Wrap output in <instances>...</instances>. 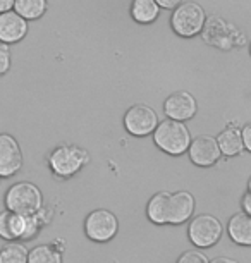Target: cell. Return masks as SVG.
Here are the masks:
<instances>
[{"instance_id": "6da1fadb", "label": "cell", "mask_w": 251, "mask_h": 263, "mask_svg": "<svg viewBox=\"0 0 251 263\" xmlns=\"http://www.w3.org/2000/svg\"><path fill=\"white\" fill-rule=\"evenodd\" d=\"M153 140L157 146L169 155H183L186 150H189L191 145V135L184 122L172 121V119L162 121L157 126Z\"/></svg>"}, {"instance_id": "7a4b0ae2", "label": "cell", "mask_w": 251, "mask_h": 263, "mask_svg": "<svg viewBox=\"0 0 251 263\" xmlns=\"http://www.w3.org/2000/svg\"><path fill=\"white\" fill-rule=\"evenodd\" d=\"M42 193L31 182H17L6 195V206L17 215H36L42 210Z\"/></svg>"}, {"instance_id": "3957f363", "label": "cell", "mask_w": 251, "mask_h": 263, "mask_svg": "<svg viewBox=\"0 0 251 263\" xmlns=\"http://www.w3.org/2000/svg\"><path fill=\"white\" fill-rule=\"evenodd\" d=\"M42 218L36 215H17L14 212L0 213V237L6 241L31 239L38 232Z\"/></svg>"}, {"instance_id": "277c9868", "label": "cell", "mask_w": 251, "mask_h": 263, "mask_svg": "<svg viewBox=\"0 0 251 263\" xmlns=\"http://www.w3.org/2000/svg\"><path fill=\"white\" fill-rule=\"evenodd\" d=\"M205 21V11L201 6L196 2H184L172 14L170 24L176 34L183 38H191L203 29Z\"/></svg>"}, {"instance_id": "5b68a950", "label": "cell", "mask_w": 251, "mask_h": 263, "mask_svg": "<svg viewBox=\"0 0 251 263\" xmlns=\"http://www.w3.org/2000/svg\"><path fill=\"white\" fill-rule=\"evenodd\" d=\"M88 162L86 152H83L80 146L62 145L52 152L48 163L53 174L61 177H71L80 171V168Z\"/></svg>"}, {"instance_id": "8992f818", "label": "cell", "mask_w": 251, "mask_h": 263, "mask_svg": "<svg viewBox=\"0 0 251 263\" xmlns=\"http://www.w3.org/2000/svg\"><path fill=\"white\" fill-rule=\"evenodd\" d=\"M222 224L217 217L203 213V215H198L191 220L188 236L195 246L210 248L219 242V239L222 237Z\"/></svg>"}, {"instance_id": "52a82bcc", "label": "cell", "mask_w": 251, "mask_h": 263, "mask_svg": "<svg viewBox=\"0 0 251 263\" xmlns=\"http://www.w3.org/2000/svg\"><path fill=\"white\" fill-rule=\"evenodd\" d=\"M126 131L132 136H148L159 126V116L151 107L136 103L124 116Z\"/></svg>"}, {"instance_id": "ba28073f", "label": "cell", "mask_w": 251, "mask_h": 263, "mask_svg": "<svg viewBox=\"0 0 251 263\" xmlns=\"http://www.w3.org/2000/svg\"><path fill=\"white\" fill-rule=\"evenodd\" d=\"M117 218L109 210H95L86 217L85 232L91 241L107 242L117 234Z\"/></svg>"}, {"instance_id": "9c48e42d", "label": "cell", "mask_w": 251, "mask_h": 263, "mask_svg": "<svg viewBox=\"0 0 251 263\" xmlns=\"http://www.w3.org/2000/svg\"><path fill=\"white\" fill-rule=\"evenodd\" d=\"M203 40L208 45L230 50L236 45V31L219 16H211L203 24Z\"/></svg>"}, {"instance_id": "30bf717a", "label": "cell", "mask_w": 251, "mask_h": 263, "mask_svg": "<svg viewBox=\"0 0 251 263\" xmlns=\"http://www.w3.org/2000/svg\"><path fill=\"white\" fill-rule=\"evenodd\" d=\"M23 167V153L11 135H0V176L12 177Z\"/></svg>"}, {"instance_id": "8fae6325", "label": "cell", "mask_w": 251, "mask_h": 263, "mask_svg": "<svg viewBox=\"0 0 251 263\" xmlns=\"http://www.w3.org/2000/svg\"><path fill=\"white\" fill-rule=\"evenodd\" d=\"M196 100L195 97L188 91H176L170 97H167L164 103L165 116L172 121H189L196 114Z\"/></svg>"}, {"instance_id": "7c38bea8", "label": "cell", "mask_w": 251, "mask_h": 263, "mask_svg": "<svg viewBox=\"0 0 251 263\" xmlns=\"http://www.w3.org/2000/svg\"><path fill=\"white\" fill-rule=\"evenodd\" d=\"M189 158L195 165L210 167L220 158V148L215 138L211 136H198L189 145Z\"/></svg>"}, {"instance_id": "4fadbf2b", "label": "cell", "mask_w": 251, "mask_h": 263, "mask_svg": "<svg viewBox=\"0 0 251 263\" xmlns=\"http://www.w3.org/2000/svg\"><path fill=\"white\" fill-rule=\"evenodd\" d=\"M28 31L26 19L19 16L17 12L7 11L0 14V42L14 43L19 42Z\"/></svg>"}, {"instance_id": "5bb4252c", "label": "cell", "mask_w": 251, "mask_h": 263, "mask_svg": "<svg viewBox=\"0 0 251 263\" xmlns=\"http://www.w3.org/2000/svg\"><path fill=\"white\" fill-rule=\"evenodd\" d=\"M195 212V198L188 191L172 193L169 200V224L179 226L186 222Z\"/></svg>"}, {"instance_id": "9a60e30c", "label": "cell", "mask_w": 251, "mask_h": 263, "mask_svg": "<svg viewBox=\"0 0 251 263\" xmlns=\"http://www.w3.org/2000/svg\"><path fill=\"white\" fill-rule=\"evenodd\" d=\"M227 232L236 245L251 246V215L244 212H238L230 217Z\"/></svg>"}, {"instance_id": "2e32d148", "label": "cell", "mask_w": 251, "mask_h": 263, "mask_svg": "<svg viewBox=\"0 0 251 263\" xmlns=\"http://www.w3.org/2000/svg\"><path fill=\"white\" fill-rule=\"evenodd\" d=\"M220 153H224L225 157H236L243 152L244 143H243V135L238 127L229 126L227 129H224L217 138Z\"/></svg>"}, {"instance_id": "e0dca14e", "label": "cell", "mask_w": 251, "mask_h": 263, "mask_svg": "<svg viewBox=\"0 0 251 263\" xmlns=\"http://www.w3.org/2000/svg\"><path fill=\"white\" fill-rule=\"evenodd\" d=\"M169 200H170V193H157V195L148 201L146 206V213L148 218L157 226H164L169 224Z\"/></svg>"}, {"instance_id": "ac0fdd59", "label": "cell", "mask_w": 251, "mask_h": 263, "mask_svg": "<svg viewBox=\"0 0 251 263\" xmlns=\"http://www.w3.org/2000/svg\"><path fill=\"white\" fill-rule=\"evenodd\" d=\"M160 7L155 0H132L131 16L136 23L150 24L159 17Z\"/></svg>"}, {"instance_id": "d6986e66", "label": "cell", "mask_w": 251, "mask_h": 263, "mask_svg": "<svg viewBox=\"0 0 251 263\" xmlns=\"http://www.w3.org/2000/svg\"><path fill=\"white\" fill-rule=\"evenodd\" d=\"M16 12L24 19H38L47 9V0H16Z\"/></svg>"}, {"instance_id": "ffe728a7", "label": "cell", "mask_w": 251, "mask_h": 263, "mask_svg": "<svg viewBox=\"0 0 251 263\" xmlns=\"http://www.w3.org/2000/svg\"><path fill=\"white\" fill-rule=\"evenodd\" d=\"M28 263H62L61 253L47 245L34 246L28 253Z\"/></svg>"}, {"instance_id": "44dd1931", "label": "cell", "mask_w": 251, "mask_h": 263, "mask_svg": "<svg viewBox=\"0 0 251 263\" xmlns=\"http://www.w3.org/2000/svg\"><path fill=\"white\" fill-rule=\"evenodd\" d=\"M0 263H28V250L23 245H7L0 250Z\"/></svg>"}, {"instance_id": "7402d4cb", "label": "cell", "mask_w": 251, "mask_h": 263, "mask_svg": "<svg viewBox=\"0 0 251 263\" xmlns=\"http://www.w3.org/2000/svg\"><path fill=\"white\" fill-rule=\"evenodd\" d=\"M177 263H210V261H208V258H206L201 251L191 250V251L183 253L179 260H177Z\"/></svg>"}, {"instance_id": "603a6c76", "label": "cell", "mask_w": 251, "mask_h": 263, "mask_svg": "<svg viewBox=\"0 0 251 263\" xmlns=\"http://www.w3.org/2000/svg\"><path fill=\"white\" fill-rule=\"evenodd\" d=\"M9 66H11V55H9L7 48L0 47V74L7 72Z\"/></svg>"}, {"instance_id": "cb8c5ba5", "label": "cell", "mask_w": 251, "mask_h": 263, "mask_svg": "<svg viewBox=\"0 0 251 263\" xmlns=\"http://www.w3.org/2000/svg\"><path fill=\"white\" fill-rule=\"evenodd\" d=\"M241 135H243L244 148H246V150H249V152H251V122H248V124H246V126L243 127Z\"/></svg>"}, {"instance_id": "d4e9b609", "label": "cell", "mask_w": 251, "mask_h": 263, "mask_svg": "<svg viewBox=\"0 0 251 263\" xmlns=\"http://www.w3.org/2000/svg\"><path fill=\"white\" fill-rule=\"evenodd\" d=\"M159 4V7H164V9H174L181 4V0H155Z\"/></svg>"}, {"instance_id": "484cf974", "label": "cell", "mask_w": 251, "mask_h": 263, "mask_svg": "<svg viewBox=\"0 0 251 263\" xmlns=\"http://www.w3.org/2000/svg\"><path fill=\"white\" fill-rule=\"evenodd\" d=\"M243 212L251 215V193L249 191L243 196Z\"/></svg>"}, {"instance_id": "4316f807", "label": "cell", "mask_w": 251, "mask_h": 263, "mask_svg": "<svg viewBox=\"0 0 251 263\" xmlns=\"http://www.w3.org/2000/svg\"><path fill=\"white\" fill-rule=\"evenodd\" d=\"M14 2H16V0H0V14L11 11L14 7Z\"/></svg>"}, {"instance_id": "83f0119b", "label": "cell", "mask_w": 251, "mask_h": 263, "mask_svg": "<svg viewBox=\"0 0 251 263\" xmlns=\"http://www.w3.org/2000/svg\"><path fill=\"white\" fill-rule=\"evenodd\" d=\"M210 263H238L233 258H225V256H219V258H214Z\"/></svg>"}, {"instance_id": "f1b7e54d", "label": "cell", "mask_w": 251, "mask_h": 263, "mask_svg": "<svg viewBox=\"0 0 251 263\" xmlns=\"http://www.w3.org/2000/svg\"><path fill=\"white\" fill-rule=\"evenodd\" d=\"M248 190H249V193H251V179H249V184H248Z\"/></svg>"}, {"instance_id": "f546056e", "label": "cell", "mask_w": 251, "mask_h": 263, "mask_svg": "<svg viewBox=\"0 0 251 263\" xmlns=\"http://www.w3.org/2000/svg\"><path fill=\"white\" fill-rule=\"evenodd\" d=\"M249 53H251V45H249Z\"/></svg>"}]
</instances>
